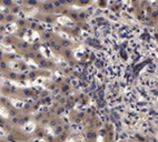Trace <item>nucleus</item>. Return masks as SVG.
<instances>
[{
	"mask_svg": "<svg viewBox=\"0 0 158 142\" xmlns=\"http://www.w3.org/2000/svg\"><path fill=\"white\" fill-rule=\"evenodd\" d=\"M12 105H14L11 103V100H10V98L0 96V107H3V108L9 109V108H11Z\"/></svg>",
	"mask_w": 158,
	"mask_h": 142,
	"instance_id": "0eeeda50",
	"label": "nucleus"
},
{
	"mask_svg": "<svg viewBox=\"0 0 158 142\" xmlns=\"http://www.w3.org/2000/svg\"><path fill=\"white\" fill-rule=\"evenodd\" d=\"M9 69H10V65H9L8 60H2V61H0V72H1V73L8 71Z\"/></svg>",
	"mask_w": 158,
	"mask_h": 142,
	"instance_id": "f8f14e48",
	"label": "nucleus"
},
{
	"mask_svg": "<svg viewBox=\"0 0 158 142\" xmlns=\"http://www.w3.org/2000/svg\"><path fill=\"white\" fill-rule=\"evenodd\" d=\"M31 121V116L28 113H21L20 114V127L21 125H25L27 123Z\"/></svg>",
	"mask_w": 158,
	"mask_h": 142,
	"instance_id": "9b49d317",
	"label": "nucleus"
},
{
	"mask_svg": "<svg viewBox=\"0 0 158 142\" xmlns=\"http://www.w3.org/2000/svg\"><path fill=\"white\" fill-rule=\"evenodd\" d=\"M29 27H30V29H32V30H38V27H40V26L36 22H29Z\"/></svg>",
	"mask_w": 158,
	"mask_h": 142,
	"instance_id": "f3484780",
	"label": "nucleus"
},
{
	"mask_svg": "<svg viewBox=\"0 0 158 142\" xmlns=\"http://www.w3.org/2000/svg\"><path fill=\"white\" fill-rule=\"evenodd\" d=\"M20 40V38H18L16 34H9L3 38V43L8 45H16L17 42Z\"/></svg>",
	"mask_w": 158,
	"mask_h": 142,
	"instance_id": "20e7f679",
	"label": "nucleus"
},
{
	"mask_svg": "<svg viewBox=\"0 0 158 142\" xmlns=\"http://www.w3.org/2000/svg\"><path fill=\"white\" fill-rule=\"evenodd\" d=\"M16 23H17V26L19 29H26L27 27H29V21L23 19V18H17Z\"/></svg>",
	"mask_w": 158,
	"mask_h": 142,
	"instance_id": "9d476101",
	"label": "nucleus"
},
{
	"mask_svg": "<svg viewBox=\"0 0 158 142\" xmlns=\"http://www.w3.org/2000/svg\"><path fill=\"white\" fill-rule=\"evenodd\" d=\"M51 36H52V34H51L50 32L44 31V32H41V36H40V38H41L43 40H49L51 38Z\"/></svg>",
	"mask_w": 158,
	"mask_h": 142,
	"instance_id": "dca6fc26",
	"label": "nucleus"
},
{
	"mask_svg": "<svg viewBox=\"0 0 158 142\" xmlns=\"http://www.w3.org/2000/svg\"><path fill=\"white\" fill-rule=\"evenodd\" d=\"M5 32H6V27L3 25H0V34H3Z\"/></svg>",
	"mask_w": 158,
	"mask_h": 142,
	"instance_id": "6ab92c4d",
	"label": "nucleus"
},
{
	"mask_svg": "<svg viewBox=\"0 0 158 142\" xmlns=\"http://www.w3.org/2000/svg\"><path fill=\"white\" fill-rule=\"evenodd\" d=\"M38 7H39V9L41 10V11L44 12H51V11H54V5L51 2H44V3H39L38 5Z\"/></svg>",
	"mask_w": 158,
	"mask_h": 142,
	"instance_id": "423d86ee",
	"label": "nucleus"
},
{
	"mask_svg": "<svg viewBox=\"0 0 158 142\" xmlns=\"http://www.w3.org/2000/svg\"><path fill=\"white\" fill-rule=\"evenodd\" d=\"M1 74H2V77L5 78V79L11 80V81H17L19 72H17L16 70H11V69H9L8 71L3 72V73H1Z\"/></svg>",
	"mask_w": 158,
	"mask_h": 142,
	"instance_id": "7ed1b4c3",
	"label": "nucleus"
},
{
	"mask_svg": "<svg viewBox=\"0 0 158 142\" xmlns=\"http://www.w3.org/2000/svg\"><path fill=\"white\" fill-rule=\"evenodd\" d=\"M0 6L5 7L6 9H10L12 6H15V2H12L10 0H2V1H0Z\"/></svg>",
	"mask_w": 158,
	"mask_h": 142,
	"instance_id": "ddd939ff",
	"label": "nucleus"
},
{
	"mask_svg": "<svg viewBox=\"0 0 158 142\" xmlns=\"http://www.w3.org/2000/svg\"><path fill=\"white\" fill-rule=\"evenodd\" d=\"M0 93H1V85H0Z\"/></svg>",
	"mask_w": 158,
	"mask_h": 142,
	"instance_id": "412c9836",
	"label": "nucleus"
},
{
	"mask_svg": "<svg viewBox=\"0 0 158 142\" xmlns=\"http://www.w3.org/2000/svg\"><path fill=\"white\" fill-rule=\"evenodd\" d=\"M35 91L32 88H18L17 93L15 96L16 99H28V98L34 97Z\"/></svg>",
	"mask_w": 158,
	"mask_h": 142,
	"instance_id": "f257e3e1",
	"label": "nucleus"
},
{
	"mask_svg": "<svg viewBox=\"0 0 158 142\" xmlns=\"http://www.w3.org/2000/svg\"><path fill=\"white\" fill-rule=\"evenodd\" d=\"M17 69L19 70V72H23V73H28L29 71V67L28 65L25 62V61H21V60H18L17 61Z\"/></svg>",
	"mask_w": 158,
	"mask_h": 142,
	"instance_id": "1a4fd4ad",
	"label": "nucleus"
},
{
	"mask_svg": "<svg viewBox=\"0 0 158 142\" xmlns=\"http://www.w3.org/2000/svg\"><path fill=\"white\" fill-rule=\"evenodd\" d=\"M40 76H48V73L43 70H30L28 73H27L28 80H35L38 77H40Z\"/></svg>",
	"mask_w": 158,
	"mask_h": 142,
	"instance_id": "39448f33",
	"label": "nucleus"
},
{
	"mask_svg": "<svg viewBox=\"0 0 158 142\" xmlns=\"http://www.w3.org/2000/svg\"><path fill=\"white\" fill-rule=\"evenodd\" d=\"M0 142H9V140L7 136H1V138H0Z\"/></svg>",
	"mask_w": 158,
	"mask_h": 142,
	"instance_id": "aec40b11",
	"label": "nucleus"
},
{
	"mask_svg": "<svg viewBox=\"0 0 158 142\" xmlns=\"http://www.w3.org/2000/svg\"><path fill=\"white\" fill-rule=\"evenodd\" d=\"M0 138H1V136H0Z\"/></svg>",
	"mask_w": 158,
	"mask_h": 142,
	"instance_id": "4be33fe9",
	"label": "nucleus"
},
{
	"mask_svg": "<svg viewBox=\"0 0 158 142\" xmlns=\"http://www.w3.org/2000/svg\"><path fill=\"white\" fill-rule=\"evenodd\" d=\"M17 90L18 88L6 83V85H3L1 87V94H2L3 97H7V98H15V96L17 93Z\"/></svg>",
	"mask_w": 158,
	"mask_h": 142,
	"instance_id": "f03ea898",
	"label": "nucleus"
},
{
	"mask_svg": "<svg viewBox=\"0 0 158 142\" xmlns=\"http://www.w3.org/2000/svg\"><path fill=\"white\" fill-rule=\"evenodd\" d=\"M44 136H45V131H44L43 127H37L34 132L31 133L32 139H40V138H44Z\"/></svg>",
	"mask_w": 158,
	"mask_h": 142,
	"instance_id": "6e6552de",
	"label": "nucleus"
},
{
	"mask_svg": "<svg viewBox=\"0 0 158 142\" xmlns=\"http://www.w3.org/2000/svg\"><path fill=\"white\" fill-rule=\"evenodd\" d=\"M16 20H17V17H16V16L10 14H6V23L16 22Z\"/></svg>",
	"mask_w": 158,
	"mask_h": 142,
	"instance_id": "4468645a",
	"label": "nucleus"
},
{
	"mask_svg": "<svg viewBox=\"0 0 158 142\" xmlns=\"http://www.w3.org/2000/svg\"><path fill=\"white\" fill-rule=\"evenodd\" d=\"M2 60H6V53L0 49V61H2Z\"/></svg>",
	"mask_w": 158,
	"mask_h": 142,
	"instance_id": "a211bd4d",
	"label": "nucleus"
},
{
	"mask_svg": "<svg viewBox=\"0 0 158 142\" xmlns=\"http://www.w3.org/2000/svg\"><path fill=\"white\" fill-rule=\"evenodd\" d=\"M28 80V77H27V73H23V72H19L18 74V82H25Z\"/></svg>",
	"mask_w": 158,
	"mask_h": 142,
	"instance_id": "2eb2a0df",
	"label": "nucleus"
}]
</instances>
